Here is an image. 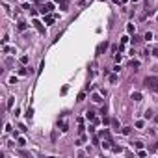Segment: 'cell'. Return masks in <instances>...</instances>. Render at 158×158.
I'll return each mask as SVG.
<instances>
[{
	"label": "cell",
	"instance_id": "cell-1",
	"mask_svg": "<svg viewBox=\"0 0 158 158\" xmlns=\"http://www.w3.org/2000/svg\"><path fill=\"white\" fill-rule=\"evenodd\" d=\"M143 84H145L149 89H153V91L158 93V78H156V76H147V78L143 80Z\"/></svg>",
	"mask_w": 158,
	"mask_h": 158
},
{
	"label": "cell",
	"instance_id": "cell-2",
	"mask_svg": "<svg viewBox=\"0 0 158 158\" xmlns=\"http://www.w3.org/2000/svg\"><path fill=\"white\" fill-rule=\"evenodd\" d=\"M58 125H60V128H62V132H67V130H69V125H67L65 117H62V119L58 121Z\"/></svg>",
	"mask_w": 158,
	"mask_h": 158
},
{
	"label": "cell",
	"instance_id": "cell-3",
	"mask_svg": "<svg viewBox=\"0 0 158 158\" xmlns=\"http://www.w3.org/2000/svg\"><path fill=\"white\" fill-rule=\"evenodd\" d=\"M86 117H87L89 121H91L93 125H97V123H99V119L95 117V113H93V112H86Z\"/></svg>",
	"mask_w": 158,
	"mask_h": 158
},
{
	"label": "cell",
	"instance_id": "cell-4",
	"mask_svg": "<svg viewBox=\"0 0 158 158\" xmlns=\"http://www.w3.org/2000/svg\"><path fill=\"white\" fill-rule=\"evenodd\" d=\"M33 26H35V30H37L39 33H45V26H43V22H39V21H33Z\"/></svg>",
	"mask_w": 158,
	"mask_h": 158
},
{
	"label": "cell",
	"instance_id": "cell-5",
	"mask_svg": "<svg viewBox=\"0 0 158 158\" xmlns=\"http://www.w3.org/2000/svg\"><path fill=\"white\" fill-rule=\"evenodd\" d=\"M52 9H54V4H50V2H47V4H45V8L41 9V13H43V15H45V13L52 11Z\"/></svg>",
	"mask_w": 158,
	"mask_h": 158
},
{
	"label": "cell",
	"instance_id": "cell-6",
	"mask_svg": "<svg viewBox=\"0 0 158 158\" xmlns=\"http://www.w3.org/2000/svg\"><path fill=\"white\" fill-rule=\"evenodd\" d=\"M106 47H108V43H106V41H104V43H100V45H99V48H97V54H100L102 50H106Z\"/></svg>",
	"mask_w": 158,
	"mask_h": 158
},
{
	"label": "cell",
	"instance_id": "cell-7",
	"mask_svg": "<svg viewBox=\"0 0 158 158\" xmlns=\"http://www.w3.org/2000/svg\"><path fill=\"white\" fill-rule=\"evenodd\" d=\"M26 28H28V24H26V22H22V21L19 22V26H17V30H19V32H24Z\"/></svg>",
	"mask_w": 158,
	"mask_h": 158
},
{
	"label": "cell",
	"instance_id": "cell-8",
	"mask_svg": "<svg viewBox=\"0 0 158 158\" xmlns=\"http://www.w3.org/2000/svg\"><path fill=\"white\" fill-rule=\"evenodd\" d=\"M45 22H47V24H52V22H54V17H52V15H47L45 17Z\"/></svg>",
	"mask_w": 158,
	"mask_h": 158
},
{
	"label": "cell",
	"instance_id": "cell-9",
	"mask_svg": "<svg viewBox=\"0 0 158 158\" xmlns=\"http://www.w3.org/2000/svg\"><path fill=\"white\" fill-rule=\"evenodd\" d=\"M17 145H19V147H24V145H26L24 138H19V140H17Z\"/></svg>",
	"mask_w": 158,
	"mask_h": 158
},
{
	"label": "cell",
	"instance_id": "cell-10",
	"mask_svg": "<svg viewBox=\"0 0 158 158\" xmlns=\"http://www.w3.org/2000/svg\"><path fill=\"white\" fill-rule=\"evenodd\" d=\"M132 99H134V100H142V93H138V91L132 93Z\"/></svg>",
	"mask_w": 158,
	"mask_h": 158
},
{
	"label": "cell",
	"instance_id": "cell-11",
	"mask_svg": "<svg viewBox=\"0 0 158 158\" xmlns=\"http://www.w3.org/2000/svg\"><path fill=\"white\" fill-rule=\"evenodd\" d=\"M58 4H60V8H62V9H67V2H65V0H60Z\"/></svg>",
	"mask_w": 158,
	"mask_h": 158
},
{
	"label": "cell",
	"instance_id": "cell-12",
	"mask_svg": "<svg viewBox=\"0 0 158 158\" xmlns=\"http://www.w3.org/2000/svg\"><path fill=\"white\" fill-rule=\"evenodd\" d=\"M143 39H147V41H151V39H153V33H151V32H147L145 35H143Z\"/></svg>",
	"mask_w": 158,
	"mask_h": 158
},
{
	"label": "cell",
	"instance_id": "cell-13",
	"mask_svg": "<svg viewBox=\"0 0 158 158\" xmlns=\"http://www.w3.org/2000/svg\"><path fill=\"white\" fill-rule=\"evenodd\" d=\"M110 82L115 84V82H117V75H110Z\"/></svg>",
	"mask_w": 158,
	"mask_h": 158
},
{
	"label": "cell",
	"instance_id": "cell-14",
	"mask_svg": "<svg viewBox=\"0 0 158 158\" xmlns=\"http://www.w3.org/2000/svg\"><path fill=\"white\" fill-rule=\"evenodd\" d=\"M126 32H128V33H134V24H128V26H126Z\"/></svg>",
	"mask_w": 158,
	"mask_h": 158
},
{
	"label": "cell",
	"instance_id": "cell-15",
	"mask_svg": "<svg viewBox=\"0 0 158 158\" xmlns=\"http://www.w3.org/2000/svg\"><path fill=\"white\" fill-rule=\"evenodd\" d=\"M21 63H22V65H26V63H28V56H22V58H21Z\"/></svg>",
	"mask_w": 158,
	"mask_h": 158
},
{
	"label": "cell",
	"instance_id": "cell-16",
	"mask_svg": "<svg viewBox=\"0 0 158 158\" xmlns=\"http://www.w3.org/2000/svg\"><path fill=\"white\" fill-rule=\"evenodd\" d=\"M130 65H132V69H134V71H136L138 67H140V62H132V63H130Z\"/></svg>",
	"mask_w": 158,
	"mask_h": 158
},
{
	"label": "cell",
	"instance_id": "cell-17",
	"mask_svg": "<svg viewBox=\"0 0 158 158\" xmlns=\"http://www.w3.org/2000/svg\"><path fill=\"white\" fill-rule=\"evenodd\" d=\"M32 115H33V110L28 108V110H26V117H32Z\"/></svg>",
	"mask_w": 158,
	"mask_h": 158
},
{
	"label": "cell",
	"instance_id": "cell-18",
	"mask_svg": "<svg viewBox=\"0 0 158 158\" xmlns=\"http://www.w3.org/2000/svg\"><path fill=\"white\" fill-rule=\"evenodd\" d=\"M112 151H113V153H121V147H117V145H113V147H112Z\"/></svg>",
	"mask_w": 158,
	"mask_h": 158
},
{
	"label": "cell",
	"instance_id": "cell-19",
	"mask_svg": "<svg viewBox=\"0 0 158 158\" xmlns=\"http://www.w3.org/2000/svg\"><path fill=\"white\" fill-rule=\"evenodd\" d=\"M136 126L138 128H143V121H136Z\"/></svg>",
	"mask_w": 158,
	"mask_h": 158
},
{
	"label": "cell",
	"instance_id": "cell-20",
	"mask_svg": "<svg viewBox=\"0 0 158 158\" xmlns=\"http://www.w3.org/2000/svg\"><path fill=\"white\" fill-rule=\"evenodd\" d=\"M142 41V37H138V35H134V39H132V43H140Z\"/></svg>",
	"mask_w": 158,
	"mask_h": 158
},
{
	"label": "cell",
	"instance_id": "cell-21",
	"mask_svg": "<svg viewBox=\"0 0 158 158\" xmlns=\"http://www.w3.org/2000/svg\"><path fill=\"white\" fill-rule=\"evenodd\" d=\"M145 117H147V119H149V117H153V112H151V110H147V112H145Z\"/></svg>",
	"mask_w": 158,
	"mask_h": 158
},
{
	"label": "cell",
	"instance_id": "cell-22",
	"mask_svg": "<svg viewBox=\"0 0 158 158\" xmlns=\"http://www.w3.org/2000/svg\"><path fill=\"white\" fill-rule=\"evenodd\" d=\"M93 100H95V102H100V100H102V99H100L99 95H93Z\"/></svg>",
	"mask_w": 158,
	"mask_h": 158
},
{
	"label": "cell",
	"instance_id": "cell-23",
	"mask_svg": "<svg viewBox=\"0 0 158 158\" xmlns=\"http://www.w3.org/2000/svg\"><path fill=\"white\" fill-rule=\"evenodd\" d=\"M84 99H86V95H84V93H78V99L76 100H84Z\"/></svg>",
	"mask_w": 158,
	"mask_h": 158
},
{
	"label": "cell",
	"instance_id": "cell-24",
	"mask_svg": "<svg viewBox=\"0 0 158 158\" xmlns=\"http://www.w3.org/2000/svg\"><path fill=\"white\" fill-rule=\"evenodd\" d=\"M32 2H37V0H32Z\"/></svg>",
	"mask_w": 158,
	"mask_h": 158
},
{
	"label": "cell",
	"instance_id": "cell-25",
	"mask_svg": "<svg viewBox=\"0 0 158 158\" xmlns=\"http://www.w3.org/2000/svg\"><path fill=\"white\" fill-rule=\"evenodd\" d=\"M132 2H136V0H132Z\"/></svg>",
	"mask_w": 158,
	"mask_h": 158
}]
</instances>
